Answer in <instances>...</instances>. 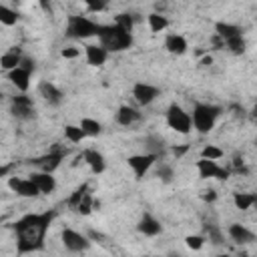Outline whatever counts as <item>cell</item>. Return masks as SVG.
Wrapping results in <instances>:
<instances>
[{
    "mask_svg": "<svg viewBox=\"0 0 257 257\" xmlns=\"http://www.w3.org/2000/svg\"><path fill=\"white\" fill-rule=\"evenodd\" d=\"M78 54H80V50H78V48H74V46L62 48V56H64V58H76Z\"/></svg>",
    "mask_w": 257,
    "mask_h": 257,
    "instance_id": "f35d334b",
    "label": "cell"
},
{
    "mask_svg": "<svg viewBox=\"0 0 257 257\" xmlns=\"http://www.w3.org/2000/svg\"><path fill=\"white\" fill-rule=\"evenodd\" d=\"M185 243H187V247L189 249H201L203 245H205V237L203 235H187L185 237Z\"/></svg>",
    "mask_w": 257,
    "mask_h": 257,
    "instance_id": "e575fe53",
    "label": "cell"
},
{
    "mask_svg": "<svg viewBox=\"0 0 257 257\" xmlns=\"http://www.w3.org/2000/svg\"><path fill=\"white\" fill-rule=\"evenodd\" d=\"M211 62H213V58H211V56H203V58H201V64H203V66H209Z\"/></svg>",
    "mask_w": 257,
    "mask_h": 257,
    "instance_id": "f6af8a7d",
    "label": "cell"
},
{
    "mask_svg": "<svg viewBox=\"0 0 257 257\" xmlns=\"http://www.w3.org/2000/svg\"><path fill=\"white\" fill-rule=\"evenodd\" d=\"M137 229H139V233H143L145 237H157V235L163 231L159 219L153 217L151 213H143V215H141V219H139V223H137Z\"/></svg>",
    "mask_w": 257,
    "mask_h": 257,
    "instance_id": "5bb4252c",
    "label": "cell"
},
{
    "mask_svg": "<svg viewBox=\"0 0 257 257\" xmlns=\"http://www.w3.org/2000/svg\"><path fill=\"white\" fill-rule=\"evenodd\" d=\"M159 157L157 155H153V153H145V155H133V157H128L126 159V165L131 167V171L135 173V179H143L147 173H149V169L155 165V161H157Z\"/></svg>",
    "mask_w": 257,
    "mask_h": 257,
    "instance_id": "ba28073f",
    "label": "cell"
},
{
    "mask_svg": "<svg viewBox=\"0 0 257 257\" xmlns=\"http://www.w3.org/2000/svg\"><path fill=\"white\" fill-rule=\"evenodd\" d=\"M78 126L82 128V133H84L86 137H98V135L102 133V124H100L98 120H94V118H88V116H84Z\"/></svg>",
    "mask_w": 257,
    "mask_h": 257,
    "instance_id": "cb8c5ba5",
    "label": "cell"
},
{
    "mask_svg": "<svg viewBox=\"0 0 257 257\" xmlns=\"http://www.w3.org/2000/svg\"><path fill=\"white\" fill-rule=\"evenodd\" d=\"M167 124H169V128H173L179 135H189L193 128L191 114L177 102L169 104V108H167Z\"/></svg>",
    "mask_w": 257,
    "mask_h": 257,
    "instance_id": "5b68a950",
    "label": "cell"
},
{
    "mask_svg": "<svg viewBox=\"0 0 257 257\" xmlns=\"http://www.w3.org/2000/svg\"><path fill=\"white\" fill-rule=\"evenodd\" d=\"M16 22H18V12L12 10V8H8V6H4V4H0V24L14 26Z\"/></svg>",
    "mask_w": 257,
    "mask_h": 257,
    "instance_id": "f1b7e54d",
    "label": "cell"
},
{
    "mask_svg": "<svg viewBox=\"0 0 257 257\" xmlns=\"http://www.w3.org/2000/svg\"><path fill=\"white\" fill-rule=\"evenodd\" d=\"M98 28H100V24L86 18V16H70L66 22V36L76 38V40H84V38L96 36Z\"/></svg>",
    "mask_w": 257,
    "mask_h": 257,
    "instance_id": "277c9868",
    "label": "cell"
},
{
    "mask_svg": "<svg viewBox=\"0 0 257 257\" xmlns=\"http://www.w3.org/2000/svg\"><path fill=\"white\" fill-rule=\"evenodd\" d=\"M255 201H257V197H255L253 193H235V195H233V203H235V207L241 209V211L251 209Z\"/></svg>",
    "mask_w": 257,
    "mask_h": 257,
    "instance_id": "4316f807",
    "label": "cell"
},
{
    "mask_svg": "<svg viewBox=\"0 0 257 257\" xmlns=\"http://www.w3.org/2000/svg\"><path fill=\"white\" fill-rule=\"evenodd\" d=\"M86 193H88V185H86V183H82V185H80L78 189H74V193L68 197V205L74 209V207L78 205V201H80V199H82Z\"/></svg>",
    "mask_w": 257,
    "mask_h": 257,
    "instance_id": "836d02e7",
    "label": "cell"
},
{
    "mask_svg": "<svg viewBox=\"0 0 257 257\" xmlns=\"http://www.w3.org/2000/svg\"><path fill=\"white\" fill-rule=\"evenodd\" d=\"M82 161L90 167V171H92L94 175H100V173L106 169V161H104V157H102L96 149H86V151H82Z\"/></svg>",
    "mask_w": 257,
    "mask_h": 257,
    "instance_id": "2e32d148",
    "label": "cell"
},
{
    "mask_svg": "<svg viewBox=\"0 0 257 257\" xmlns=\"http://www.w3.org/2000/svg\"><path fill=\"white\" fill-rule=\"evenodd\" d=\"M108 2H110V0H84L86 8H88L90 12H102V10L108 6Z\"/></svg>",
    "mask_w": 257,
    "mask_h": 257,
    "instance_id": "d590c367",
    "label": "cell"
},
{
    "mask_svg": "<svg viewBox=\"0 0 257 257\" xmlns=\"http://www.w3.org/2000/svg\"><path fill=\"white\" fill-rule=\"evenodd\" d=\"M64 137H66L70 143H80L86 135L82 133V128H80L78 124H66V126H64Z\"/></svg>",
    "mask_w": 257,
    "mask_h": 257,
    "instance_id": "f546056e",
    "label": "cell"
},
{
    "mask_svg": "<svg viewBox=\"0 0 257 257\" xmlns=\"http://www.w3.org/2000/svg\"><path fill=\"white\" fill-rule=\"evenodd\" d=\"M157 177H159L161 181H165V183H171V181H173V169L163 163V165L157 169Z\"/></svg>",
    "mask_w": 257,
    "mask_h": 257,
    "instance_id": "8d00e7d4",
    "label": "cell"
},
{
    "mask_svg": "<svg viewBox=\"0 0 257 257\" xmlns=\"http://www.w3.org/2000/svg\"><path fill=\"white\" fill-rule=\"evenodd\" d=\"M84 54H86V62L90 66H102L108 58V50L102 48L100 44H86L84 46Z\"/></svg>",
    "mask_w": 257,
    "mask_h": 257,
    "instance_id": "9a60e30c",
    "label": "cell"
},
{
    "mask_svg": "<svg viewBox=\"0 0 257 257\" xmlns=\"http://www.w3.org/2000/svg\"><path fill=\"white\" fill-rule=\"evenodd\" d=\"M215 32H217V36H219L221 40H227V38H231V36L241 34V28H239L237 24H231V22H217V24H215Z\"/></svg>",
    "mask_w": 257,
    "mask_h": 257,
    "instance_id": "603a6c76",
    "label": "cell"
},
{
    "mask_svg": "<svg viewBox=\"0 0 257 257\" xmlns=\"http://www.w3.org/2000/svg\"><path fill=\"white\" fill-rule=\"evenodd\" d=\"M54 217H56V213L52 209L42 211V213H28V215L20 217L14 223L18 253L40 251L44 247V237H46V231Z\"/></svg>",
    "mask_w": 257,
    "mask_h": 257,
    "instance_id": "6da1fadb",
    "label": "cell"
},
{
    "mask_svg": "<svg viewBox=\"0 0 257 257\" xmlns=\"http://www.w3.org/2000/svg\"><path fill=\"white\" fill-rule=\"evenodd\" d=\"M38 4H40V8H42V12L52 14V4H50V0H38Z\"/></svg>",
    "mask_w": 257,
    "mask_h": 257,
    "instance_id": "b9f144b4",
    "label": "cell"
},
{
    "mask_svg": "<svg viewBox=\"0 0 257 257\" xmlns=\"http://www.w3.org/2000/svg\"><path fill=\"white\" fill-rule=\"evenodd\" d=\"M92 205H94V201H92V195L90 193H86L80 201H78V205L74 207V211H78L80 215H88L90 211H92Z\"/></svg>",
    "mask_w": 257,
    "mask_h": 257,
    "instance_id": "1f68e13d",
    "label": "cell"
},
{
    "mask_svg": "<svg viewBox=\"0 0 257 257\" xmlns=\"http://www.w3.org/2000/svg\"><path fill=\"white\" fill-rule=\"evenodd\" d=\"M34 112H36V108H34V102H32V98L28 94L22 92L18 96H12V100H10V114L14 118L30 120V118H34Z\"/></svg>",
    "mask_w": 257,
    "mask_h": 257,
    "instance_id": "8992f818",
    "label": "cell"
},
{
    "mask_svg": "<svg viewBox=\"0 0 257 257\" xmlns=\"http://www.w3.org/2000/svg\"><path fill=\"white\" fill-rule=\"evenodd\" d=\"M38 94H40L50 106H58V104L64 100V92H62L58 86H54L52 82H48V80H44V82L38 84Z\"/></svg>",
    "mask_w": 257,
    "mask_h": 257,
    "instance_id": "4fadbf2b",
    "label": "cell"
},
{
    "mask_svg": "<svg viewBox=\"0 0 257 257\" xmlns=\"http://www.w3.org/2000/svg\"><path fill=\"white\" fill-rule=\"evenodd\" d=\"M64 153H66V151L54 149V151L46 153L44 157L34 159L32 163H34V165H36L40 171H44V173H52L54 169H58V167H60V163H62V159H64Z\"/></svg>",
    "mask_w": 257,
    "mask_h": 257,
    "instance_id": "7c38bea8",
    "label": "cell"
},
{
    "mask_svg": "<svg viewBox=\"0 0 257 257\" xmlns=\"http://www.w3.org/2000/svg\"><path fill=\"white\" fill-rule=\"evenodd\" d=\"M201 157H203V159H211V161H217V159H221V157H223V151H221L219 147H215V145H207V147H203V151H201Z\"/></svg>",
    "mask_w": 257,
    "mask_h": 257,
    "instance_id": "d6a6232c",
    "label": "cell"
},
{
    "mask_svg": "<svg viewBox=\"0 0 257 257\" xmlns=\"http://www.w3.org/2000/svg\"><path fill=\"white\" fill-rule=\"evenodd\" d=\"M227 233H229V237H231L235 243H241V245L255 241V233L249 231V229H247L245 225H241V223H231L229 229H227Z\"/></svg>",
    "mask_w": 257,
    "mask_h": 257,
    "instance_id": "d6986e66",
    "label": "cell"
},
{
    "mask_svg": "<svg viewBox=\"0 0 257 257\" xmlns=\"http://www.w3.org/2000/svg\"><path fill=\"white\" fill-rule=\"evenodd\" d=\"M28 179H30V181L38 187V191H40V193H44V195H48V193H52V191L56 189V181H54L52 173L38 171V173H32Z\"/></svg>",
    "mask_w": 257,
    "mask_h": 257,
    "instance_id": "e0dca14e",
    "label": "cell"
},
{
    "mask_svg": "<svg viewBox=\"0 0 257 257\" xmlns=\"http://www.w3.org/2000/svg\"><path fill=\"white\" fill-rule=\"evenodd\" d=\"M22 56H24L22 50L16 48V46H12V48H8V50L0 56V66H2L4 70H12V68H16V66L20 64Z\"/></svg>",
    "mask_w": 257,
    "mask_h": 257,
    "instance_id": "7402d4cb",
    "label": "cell"
},
{
    "mask_svg": "<svg viewBox=\"0 0 257 257\" xmlns=\"http://www.w3.org/2000/svg\"><path fill=\"white\" fill-rule=\"evenodd\" d=\"M60 239H62V245L72 253H80V251H86L90 247L88 237H84L82 233H78L74 229H62Z\"/></svg>",
    "mask_w": 257,
    "mask_h": 257,
    "instance_id": "52a82bcc",
    "label": "cell"
},
{
    "mask_svg": "<svg viewBox=\"0 0 257 257\" xmlns=\"http://www.w3.org/2000/svg\"><path fill=\"white\" fill-rule=\"evenodd\" d=\"M203 199L211 203V201H215V199H217V193H215L213 189H207V191H203Z\"/></svg>",
    "mask_w": 257,
    "mask_h": 257,
    "instance_id": "7bdbcfd3",
    "label": "cell"
},
{
    "mask_svg": "<svg viewBox=\"0 0 257 257\" xmlns=\"http://www.w3.org/2000/svg\"><path fill=\"white\" fill-rule=\"evenodd\" d=\"M12 2H20V0H12Z\"/></svg>",
    "mask_w": 257,
    "mask_h": 257,
    "instance_id": "bcb514c9",
    "label": "cell"
},
{
    "mask_svg": "<svg viewBox=\"0 0 257 257\" xmlns=\"http://www.w3.org/2000/svg\"><path fill=\"white\" fill-rule=\"evenodd\" d=\"M114 118H116L118 124H122V126H131V124H135V122L141 118V112H139L137 108L128 106V104H122V106H118Z\"/></svg>",
    "mask_w": 257,
    "mask_h": 257,
    "instance_id": "ffe728a7",
    "label": "cell"
},
{
    "mask_svg": "<svg viewBox=\"0 0 257 257\" xmlns=\"http://www.w3.org/2000/svg\"><path fill=\"white\" fill-rule=\"evenodd\" d=\"M147 20H149V28H151L153 32H161V30H165V28L169 26L167 16H163V14H159V12H151V14L147 16Z\"/></svg>",
    "mask_w": 257,
    "mask_h": 257,
    "instance_id": "83f0119b",
    "label": "cell"
},
{
    "mask_svg": "<svg viewBox=\"0 0 257 257\" xmlns=\"http://www.w3.org/2000/svg\"><path fill=\"white\" fill-rule=\"evenodd\" d=\"M165 48H167L171 54H185L187 48H189V44H187L185 36H181V34H167V38H165Z\"/></svg>",
    "mask_w": 257,
    "mask_h": 257,
    "instance_id": "44dd1931",
    "label": "cell"
},
{
    "mask_svg": "<svg viewBox=\"0 0 257 257\" xmlns=\"http://www.w3.org/2000/svg\"><path fill=\"white\" fill-rule=\"evenodd\" d=\"M114 24H116V26H120L122 30H126V32H133V26H135V16H133V14H126V12H120V14H116Z\"/></svg>",
    "mask_w": 257,
    "mask_h": 257,
    "instance_id": "4dcf8cb0",
    "label": "cell"
},
{
    "mask_svg": "<svg viewBox=\"0 0 257 257\" xmlns=\"http://www.w3.org/2000/svg\"><path fill=\"white\" fill-rule=\"evenodd\" d=\"M221 106L217 104H205V102H197L193 106V114H191V124L199 135H207L209 131H213L219 114H221Z\"/></svg>",
    "mask_w": 257,
    "mask_h": 257,
    "instance_id": "3957f363",
    "label": "cell"
},
{
    "mask_svg": "<svg viewBox=\"0 0 257 257\" xmlns=\"http://www.w3.org/2000/svg\"><path fill=\"white\" fill-rule=\"evenodd\" d=\"M207 231H209V237L213 239V243H221V233L215 227H207Z\"/></svg>",
    "mask_w": 257,
    "mask_h": 257,
    "instance_id": "ab89813d",
    "label": "cell"
},
{
    "mask_svg": "<svg viewBox=\"0 0 257 257\" xmlns=\"http://www.w3.org/2000/svg\"><path fill=\"white\" fill-rule=\"evenodd\" d=\"M96 38H98L100 46L106 48L108 52H122V50H128L133 46V34L122 30L114 22L112 24H100Z\"/></svg>",
    "mask_w": 257,
    "mask_h": 257,
    "instance_id": "7a4b0ae2",
    "label": "cell"
},
{
    "mask_svg": "<svg viewBox=\"0 0 257 257\" xmlns=\"http://www.w3.org/2000/svg\"><path fill=\"white\" fill-rule=\"evenodd\" d=\"M8 187L16 193V195H20V197H26V199H32V197H38L40 195V191H38V187L30 181V179H20V177H10L8 179Z\"/></svg>",
    "mask_w": 257,
    "mask_h": 257,
    "instance_id": "30bf717a",
    "label": "cell"
},
{
    "mask_svg": "<svg viewBox=\"0 0 257 257\" xmlns=\"http://www.w3.org/2000/svg\"><path fill=\"white\" fill-rule=\"evenodd\" d=\"M159 88L157 86H153V84H149V82H137L135 86H133V96H135V100L141 104V106H147V104H151L157 96H159Z\"/></svg>",
    "mask_w": 257,
    "mask_h": 257,
    "instance_id": "8fae6325",
    "label": "cell"
},
{
    "mask_svg": "<svg viewBox=\"0 0 257 257\" xmlns=\"http://www.w3.org/2000/svg\"><path fill=\"white\" fill-rule=\"evenodd\" d=\"M18 66H22L24 70H28L30 74L34 72V60L32 58H28V56H22V60H20V64Z\"/></svg>",
    "mask_w": 257,
    "mask_h": 257,
    "instance_id": "74e56055",
    "label": "cell"
},
{
    "mask_svg": "<svg viewBox=\"0 0 257 257\" xmlns=\"http://www.w3.org/2000/svg\"><path fill=\"white\" fill-rule=\"evenodd\" d=\"M189 151V145H181V147H173V155L175 157H183Z\"/></svg>",
    "mask_w": 257,
    "mask_h": 257,
    "instance_id": "60d3db41",
    "label": "cell"
},
{
    "mask_svg": "<svg viewBox=\"0 0 257 257\" xmlns=\"http://www.w3.org/2000/svg\"><path fill=\"white\" fill-rule=\"evenodd\" d=\"M223 46H227V48H229V52H233V54H243V52H245V48H247L243 34H237V36H231V38L223 40Z\"/></svg>",
    "mask_w": 257,
    "mask_h": 257,
    "instance_id": "484cf974",
    "label": "cell"
},
{
    "mask_svg": "<svg viewBox=\"0 0 257 257\" xmlns=\"http://www.w3.org/2000/svg\"><path fill=\"white\" fill-rule=\"evenodd\" d=\"M30 72L28 70H24L22 66H16V68H12V70H8V80L20 90V92H26L28 90V86H30Z\"/></svg>",
    "mask_w": 257,
    "mask_h": 257,
    "instance_id": "ac0fdd59",
    "label": "cell"
},
{
    "mask_svg": "<svg viewBox=\"0 0 257 257\" xmlns=\"http://www.w3.org/2000/svg\"><path fill=\"white\" fill-rule=\"evenodd\" d=\"M145 145H147V151L153 153V155H157V157H161L165 153V141L159 135H149L145 139Z\"/></svg>",
    "mask_w": 257,
    "mask_h": 257,
    "instance_id": "d4e9b609",
    "label": "cell"
},
{
    "mask_svg": "<svg viewBox=\"0 0 257 257\" xmlns=\"http://www.w3.org/2000/svg\"><path fill=\"white\" fill-rule=\"evenodd\" d=\"M12 167H14V165H4V167H0V177H6V175L12 171Z\"/></svg>",
    "mask_w": 257,
    "mask_h": 257,
    "instance_id": "ee69618b",
    "label": "cell"
},
{
    "mask_svg": "<svg viewBox=\"0 0 257 257\" xmlns=\"http://www.w3.org/2000/svg\"><path fill=\"white\" fill-rule=\"evenodd\" d=\"M197 171H199V177L201 179H227L229 177V171L219 167L217 161H211V159H203L197 161Z\"/></svg>",
    "mask_w": 257,
    "mask_h": 257,
    "instance_id": "9c48e42d",
    "label": "cell"
}]
</instances>
